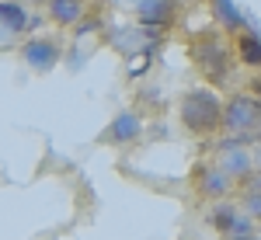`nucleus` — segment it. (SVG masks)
Masks as SVG:
<instances>
[{
	"mask_svg": "<svg viewBox=\"0 0 261 240\" xmlns=\"http://www.w3.org/2000/svg\"><path fill=\"white\" fill-rule=\"evenodd\" d=\"M220 115H223V104L209 87L188 91L185 101H181V122L192 132H213V129H220Z\"/></svg>",
	"mask_w": 261,
	"mask_h": 240,
	"instance_id": "obj_1",
	"label": "nucleus"
},
{
	"mask_svg": "<svg viewBox=\"0 0 261 240\" xmlns=\"http://www.w3.org/2000/svg\"><path fill=\"white\" fill-rule=\"evenodd\" d=\"M220 125L223 129H230V136L233 140H254L261 132V101L254 98H233L226 108H223V115H220Z\"/></svg>",
	"mask_w": 261,
	"mask_h": 240,
	"instance_id": "obj_2",
	"label": "nucleus"
},
{
	"mask_svg": "<svg viewBox=\"0 0 261 240\" xmlns=\"http://www.w3.org/2000/svg\"><path fill=\"white\" fill-rule=\"evenodd\" d=\"M195 60H199V66L209 73V77L216 80V84H223V80L230 77V63H226V45H223L220 35H205V39L195 42Z\"/></svg>",
	"mask_w": 261,
	"mask_h": 240,
	"instance_id": "obj_3",
	"label": "nucleus"
},
{
	"mask_svg": "<svg viewBox=\"0 0 261 240\" xmlns=\"http://www.w3.org/2000/svg\"><path fill=\"white\" fill-rule=\"evenodd\" d=\"M220 167L233 181L247 178V174H251V150H247L241 140H233V136H230V140L220 146Z\"/></svg>",
	"mask_w": 261,
	"mask_h": 240,
	"instance_id": "obj_4",
	"label": "nucleus"
},
{
	"mask_svg": "<svg viewBox=\"0 0 261 240\" xmlns=\"http://www.w3.org/2000/svg\"><path fill=\"white\" fill-rule=\"evenodd\" d=\"M21 56L28 66H35V70H53L56 63H60V45L49 39H32L21 45Z\"/></svg>",
	"mask_w": 261,
	"mask_h": 240,
	"instance_id": "obj_5",
	"label": "nucleus"
},
{
	"mask_svg": "<svg viewBox=\"0 0 261 240\" xmlns=\"http://www.w3.org/2000/svg\"><path fill=\"white\" fill-rule=\"evenodd\" d=\"M140 132H143V119L136 112H122V115L112 119V125L105 129L101 140L105 143H133V140H140Z\"/></svg>",
	"mask_w": 261,
	"mask_h": 240,
	"instance_id": "obj_6",
	"label": "nucleus"
},
{
	"mask_svg": "<svg viewBox=\"0 0 261 240\" xmlns=\"http://www.w3.org/2000/svg\"><path fill=\"white\" fill-rule=\"evenodd\" d=\"M230 188H233V178L223 171L220 164L202 167V171H199V192H202V195H209V199H223Z\"/></svg>",
	"mask_w": 261,
	"mask_h": 240,
	"instance_id": "obj_7",
	"label": "nucleus"
},
{
	"mask_svg": "<svg viewBox=\"0 0 261 240\" xmlns=\"http://www.w3.org/2000/svg\"><path fill=\"white\" fill-rule=\"evenodd\" d=\"M32 24H39L35 18H28V11L14 4V0H0V28L4 32H11V35H18L24 28H32Z\"/></svg>",
	"mask_w": 261,
	"mask_h": 240,
	"instance_id": "obj_8",
	"label": "nucleus"
},
{
	"mask_svg": "<svg viewBox=\"0 0 261 240\" xmlns=\"http://www.w3.org/2000/svg\"><path fill=\"white\" fill-rule=\"evenodd\" d=\"M136 11L146 28H161L171 21V0H136Z\"/></svg>",
	"mask_w": 261,
	"mask_h": 240,
	"instance_id": "obj_9",
	"label": "nucleus"
},
{
	"mask_svg": "<svg viewBox=\"0 0 261 240\" xmlns=\"http://www.w3.org/2000/svg\"><path fill=\"white\" fill-rule=\"evenodd\" d=\"M81 0H49V14L56 24H77L81 21Z\"/></svg>",
	"mask_w": 261,
	"mask_h": 240,
	"instance_id": "obj_10",
	"label": "nucleus"
},
{
	"mask_svg": "<svg viewBox=\"0 0 261 240\" xmlns=\"http://www.w3.org/2000/svg\"><path fill=\"white\" fill-rule=\"evenodd\" d=\"M237 49H241V60L247 63V66H261V39L258 35L244 32L241 42H237Z\"/></svg>",
	"mask_w": 261,
	"mask_h": 240,
	"instance_id": "obj_11",
	"label": "nucleus"
},
{
	"mask_svg": "<svg viewBox=\"0 0 261 240\" xmlns=\"http://www.w3.org/2000/svg\"><path fill=\"white\" fill-rule=\"evenodd\" d=\"M209 220H213V226H216V230L230 233V230H233V223L241 220V212H237L233 205H216V209L209 212Z\"/></svg>",
	"mask_w": 261,
	"mask_h": 240,
	"instance_id": "obj_12",
	"label": "nucleus"
},
{
	"mask_svg": "<svg viewBox=\"0 0 261 240\" xmlns=\"http://www.w3.org/2000/svg\"><path fill=\"white\" fill-rule=\"evenodd\" d=\"M216 14H220L223 28H241V24H244V14L230 4V0H216Z\"/></svg>",
	"mask_w": 261,
	"mask_h": 240,
	"instance_id": "obj_13",
	"label": "nucleus"
},
{
	"mask_svg": "<svg viewBox=\"0 0 261 240\" xmlns=\"http://www.w3.org/2000/svg\"><path fill=\"white\" fill-rule=\"evenodd\" d=\"M244 209L251 212L247 220H261V188H244Z\"/></svg>",
	"mask_w": 261,
	"mask_h": 240,
	"instance_id": "obj_14",
	"label": "nucleus"
},
{
	"mask_svg": "<svg viewBox=\"0 0 261 240\" xmlns=\"http://www.w3.org/2000/svg\"><path fill=\"white\" fill-rule=\"evenodd\" d=\"M226 237H230V240H258V237H254V220L241 216V220L233 223V230H230Z\"/></svg>",
	"mask_w": 261,
	"mask_h": 240,
	"instance_id": "obj_15",
	"label": "nucleus"
},
{
	"mask_svg": "<svg viewBox=\"0 0 261 240\" xmlns=\"http://www.w3.org/2000/svg\"><path fill=\"white\" fill-rule=\"evenodd\" d=\"M94 28H98V21H87V24H81V28H77V32H81V35H87V32H94Z\"/></svg>",
	"mask_w": 261,
	"mask_h": 240,
	"instance_id": "obj_16",
	"label": "nucleus"
}]
</instances>
